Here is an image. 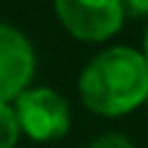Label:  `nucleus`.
Segmentation results:
<instances>
[{"label": "nucleus", "instance_id": "1", "mask_svg": "<svg viewBox=\"0 0 148 148\" xmlns=\"http://www.w3.org/2000/svg\"><path fill=\"white\" fill-rule=\"evenodd\" d=\"M78 94L88 112L122 117L148 99V60L133 47H107L78 75Z\"/></svg>", "mask_w": 148, "mask_h": 148}, {"label": "nucleus", "instance_id": "2", "mask_svg": "<svg viewBox=\"0 0 148 148\" xmlns=\"http://www.w3.org/2000/svg\"><path fill=\"white\" fill-rule=\"evenodd\" d=\"M21 133L36 143H49L70 130V104L47 86H29L13 99Z\"/></svg>", "mask_w": 148, "mask_h": 148}, {"label": "nucleus", "instance_id": "3", "mask_svg": "<svg viewBox=\"0 0 148 148\" xmlns=\"http://www.w3.org/2000/svg\"><path fill=\"white\" fill-rule=\"evenodd\" d=\"M55 16L81 42H107L125 21L120 0H55Z\"/></svg>", "mask_w": 148, "mask_h": 148}, {"label": "nucleus", "instance_id": "4", "mask_svg": "<svg viewBox=\"0 0 148 148\" xmlns=\"http://www.w3.org/2000/svg\"><path fill=\"white\" fill-rule=\"evenodd\" d=\"M36 55L23 31L0 21V101H13L34 81Z\"/></svg>", "mask_w": 148, "mask_h": 148}, {"label": "nucleus", "instance_id": "5", "mask_svg": "<svg viewBox=\"0 0 148 148\" xmlns=\"http://www.w3.org/2000/svg\"><path fill=\"white\" fill-rule=\"evenodd\" d=\"M21 135L18 117L10 101H0V148H16Z\"/></svg>", "mask_w": 148, "mask_h": 148}, {"label": "nucleus", "instance_id": "6", "mask_svg": "<svg viewBox=\"0 0 148 148\" xmlns=\"http://www.w3.org/2000/svg\"><path fill=\"white\" fill-rule=\"evenodd\" d=\"M88 148H135V143L122 133H101L88 143Z\"/></svg>", "mask_w": 148, "mask_h": 148}, {"label": "nucleus", "instance_id": "7", "mask_svg": "<svg viewBox=\"0 0 148 148\" xmlns=\"http://www.w3.org/2000/svg\"><path fill=\"white\" fill-rule=\"evenodd\" d=\"M125 18H148V0H120Z\"/></svg>", "mask_w": 148, "mask_h": 148}, {"label": "nucleus", "instance_id": "8", "mask_svg": "<svg viewBox=\"0 0 148 148\" xmlns=\"http://www.w3.org/2000/svg\"><path fill=\"white\" fill-rule=\"evenodd\" d=\"M140 52H143V57L148 60V26H146V31H143V49Z\"/></svg>", "mask_w": 148, "mask_h": 148}, {"label": "nucleus", "instance_id": "9", "mask_svg": "<svg viewBox=\"0 0 148 148\" xmlns=\"http://www.w3.org/2000/svg\"><path fill=\"white\" fill-rule=\"evenodd\" d=\"M146 107H148V99H146Z\"/></svg>", "mask_w": 148, "mask_h": 148}]
</instances>
